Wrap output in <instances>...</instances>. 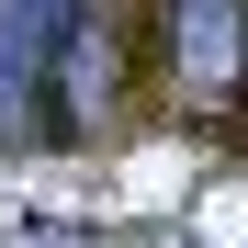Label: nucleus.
<instances>
[{"mask_svg":"<svg viewBox=\"0 0 248 248\" xmlns=\"http://www.w3.org/2000/svg\"><path fill=\"white\" fill-rule=\"evenodd\" d=\"M237 46H248V0H170V57L192 91H226Z\"/></svg>","mask_w":248,"mask_h":248,"instance_id":"f257e3e1","label":"nucleus"}]
</instances>
